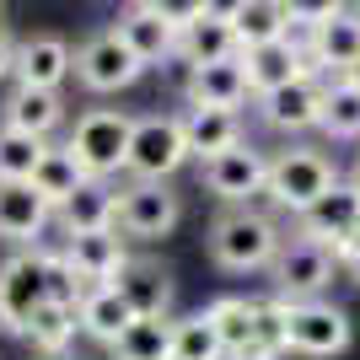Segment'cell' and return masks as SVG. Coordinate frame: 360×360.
<instances>
[{
	"label": "cell",
	"mask_w": 360,
	"mask_h": 360,
	"mask_svg": "<svg viewBox=\"0 0 360 360\" xmlns=\"http://www.w3.org/2000/svg\"><path fill=\"white\" fill-rule=\"evenodd\" d=\"M280 226L269 221L264 210L253 205H226L210 226V258L231 274H253V269H269L274 253H280Z\"/></svg>",
	"instance_id": "6da1fadb"
},
{
	"label": "cell",
	"mask_w": 360,
	"mask_h": 360,
	"mask_svg": "<svg viewBox=\"0 0 360 360\" xmlns=\"http://www.w3.org/2000/svg\"><path fill=\"white\" fill-rule=\"evenodd\" d=\"M129 135H135V113H119V108H86V113L70 124L65 150L86 167L91 178H113V172L129 167Z\"/></svg>",
	"instance_id": "7a4b0ae2"
},
{
	"label": "cell",
	"mask_w": 360,
	"mask_h": 360,
	"mask_svg": "<svg viewBox=\"0 0 360 360\" xmlns=\"http://www.w3.org/2000/svg\"><path fill=\"white\" fill-rule=\"evenodd\" d=\"M333 183H339V167L317 146H290V150H280V156H269V188H264V194H269L280 210L307 215Z\"/></svg>",
	"instance_id": "3957f363"
},
{
	"label": "cell",
	"mask_w": 360,
	"mask_h": 360,
	"mask_svg": "<svg viewBox=\"0 0 360 360\" xmlns=\"http://www.w3.org/2000/svg\"><path fill=\"white\" fill-rule=\"evenodd\" d=\"M188 162V140H183V113H140L135 135H129V178L135 183H167Z\"/></svg>",
	"instance_id": "277c9868"
},
{
	"label": "cell",
	"mask_w": 360,
	"mask_h": 360,
	"mask_svg": "<svg viewBox=\"0 0 360 360\" xmlns=\"http://www.w3.org/2000/svg\"><path fill=\"white\" fill-rule=\"evenodd\" d=\"M274 296L280 301H317L328 290L333 269H339V258H333L328 242L307 237V231H290L280 242V253H274Z\"/></svg>",
	"instance_id": "5b68a950"
},
{
	"label": "cell",
	"mask_w": 360,
	"mask_h": 360,
	"mask_svg": "<svg viewBox=\"0 0 360 360\" xmlns=\"http://www.w3.org/2000/svg\"><path fill=\"white\" fill-rule=\"evenodd\" d=\"M349 339H355V323H349L345 307L333 301H285V345L290 355H307V360H333L345 355Z\"/></svg>",
	"instance_id": "8992f818"
},
{
	"label": "cell",
	"mask_w": 360,
	"mask_h": 360,
	"mask_svg": "<svg viewBox=\"0 0 360 360\" xmlns=\"http://www.w3.org/2000/svg\"><path fill=\"white\" fill-rule=\"evenodd\" d=\"M140 75H146V60L124 44L119 27L91 32L86 44L75 49V81L86 91H124V86H135Z\"/></svg>",
	"instance_id": "52a82bcc"
},
{
	"label": "cell",
	"mask_w": 360,
	"mask_h": 360,
	"mask_svg": "<svg viewBox=\"0 0 360 360\" xmlns=\"http://www.w3.org/2000/svg\"><path fill=\"white\" fill-rule=\"evenodd\" d=\"M49 301V269H44V253L38 248H22L0 264V328L6 333H27L32 312Z\"/></svg>",
	"instance_id": "ba28073f"
},
{
	"label": "cell",
	"mask_w": 360,
	"mask_h": 360,
	"mask_svg": "<svg viewBox=\"0 0 360 360\" xmlns=\"http://www.w3.org/2000/svg\"><path fill=\"white\" fill-rule=\"evenodd\" d=\"M296 231H307V237H317V242H328L333 248V258L339 264H349V258L360 253V183H333L328 194L317 199L307 215H296Z\"/></svg>",
	"instance_id": "9c48e42d"
},
{
	"label": "cell",
	"mask_w": 360,
	"mask_h": 360,
	"mask_svg": "<svg viewBox=\"0 0 360 360\" xmlns=\"http://www.w3.org/2000/svg\"><path fill=\"white\" fill-rule=\"evenodd\" d=\"M199 178H205V188H210L215 199H226V205H253V199L269 188V156L242 140V146L221 150L210 162H199Z\"/></svg>",
	"instance_id": "30bf717a"
},
{
	"label": "cell",
	"mask_w": 360,
	"mask_h": 360,
	"mask_svg": "<svg viewBox=\"0 0 360 360\" xmlns=\"http://www.w3.org/2000/svg\"><path fill=\"white\" fill-rule=\"evenodd\" d=\"M178 215H183V205H178V194L167 188V183H129L119 194V231L124 237H135V242H156V237H167L172 226H178Z\"/></svg>",
	"instance_id": "8fae6325"
},
{
	"label": "cell",
	"mask_w": 360,
	"mask_h": 360,
	"mask_svg": "<svg viewBox=\"0 0 360 360\" xmlns=\"http://www.w3.org/2000/svg\"><path fill=\"white\" fill-rule=\"evenodd\" d=\"M237 60H242V70H248V91H253V97H269V91L301 81V75H317L312 54H307L301 44H290V38L253 44V49H242Z\"/></svg>",
	"instance_id": "7c38bea8"
},
{
	"label": "cell",
	"mask_w": 360,
	"mask_h": 360,
	"mask_svg": "<svg viewBox=\"0 0 360 360\" xmlns=\"http://www.w3.org/2000/svg\"><path fill=\"white\" fill-rule=\"evenodd\" d=\"M16 86H44V91H60L65 81L75 75V49L54 32H32L16 44Z\"/></svg>",
	"instance_id": "4fadbf2b"
},
{
	"label": "cell",
	"mask_w": 360,
	"mask_h": 360,
	"mask_svg": "<svg viewBox=\"0 0 360 360\" xmlns=\"http://www.w3.org/2000/svg\"><path fill=\"white\" fill-rule=\"evenodd\" d=\"M258 119L269 124V129H280V135L317 129V119H323V81H317V75H301L290 86L258 97Z\"/></svg>",
	"instance_id": "5bb4252c"
},
{
	"label": "cell",
	"mask_w": 360,
	"mask_h": 360,
	"mask_svg": "<svg viewBox=\"0 0 360 360\" xmlns=\"http://www.w3.org/2000/svg\"><path fill=\"white\" fill-rule=\"evenodd\" d=\"M65 258L75 264V274H81L86 285H108V280H119V269L129 264L119 226H103V231H70Z\"/></svg>",
	"instance_id": "9a60e30c"
},
{
	"label": "cell",
	"mask_w": 360,
	"mask_h": 360,
	"mask_svg": "<svg viewBox=\"0 0 360 360\" xmlns=\"http://www.w3.org/2000/svg\"><path fill=\"white\" fill-rule=\"evenodd\" d=\"M312 38H307V54H312L317 70H328V75H345L349 65L360 60V6L355 11H333L328 22H317V27H307Z\"/></svg>",
	"instance_id": "2e32d148"
},
{
	"label": "cell",
	"mask_w": 360,
	"mask_h": 360,
	"mask_svg": "<svg viewBox=\"0 0 360 360\" xmlns=\"http://www.w3.org/2000/svg\"><path fill=\"white\" fill-rule=\"evenodd\" d=\"M119 32H124V44L146 60V70L150 65H167L172 54H178V38H183L178 22H167L162 11H150L146 0H135V6L119 16Z\"/></svg>",
	"instance_id": "e0dca14e"
},
{
	"label": "cell",
	"mask_w": 360,
	"mask_h": 360,
	"mask_svg": "<svg viewBox=\"0 0 360 360\" xmlns=\"http://www.w3.org/2000/svg\"><path fill=\"white\" fill-rule=\"evenodd\" d=\"M49 215H54V205H49L32 183H0V242L27 248L49 226Z\"/></svg>",
	"instance_id": "ac0fdd59"
},
{
	"label": "cell",
	"mask_w": 360,
	"mask_h": 360,
	"mask_svg": "<svg viewBox=\"0 0 360 360\" xmlns=\"http://www.w3.org/2000/svg\"><path fill=\"white\" fill-rule=\"evenodd\" d=\"M75 312H81V333L97 339V345H108V349L119 345L124 328L135 323V307L124 301V290L113 285V280H108V285H86V296H81Z\"/></svg>",
	"instance_id": "d6986e66"
},
{
	"label": "cell",
	"mask_w": 360,
	"mask_h": 360,
	"mask_svg": "<svg viewBox=\"0 0 360 360\" xmlns=\"http://www.w3.org/2000/svg\"><path fill=\"white\" fill-rule=\"evenodd\" d=\"M183 140H188V156L210 162L221 150L242 146V113L237 108H188L183 113Z\"/></svg>",
	"instance_id": "ffe728a7"
},
{
	"label": "cell",
	"mask_w": 360,
	"mask_h": 360,
	"mask_svg": "<svg viewBox=\"0 0 360 360\" xmlns=\"http://www.w3.org/2000/svg\"><path fill=\"white\" fill-rule=\"evenodd\" d=\"M188 108H242L253 91H248V70L242 60H215V65H194L188 75Z\"/></svg>",
	"instance_id": "44dd1931"
},
{
	"label": "cell",
	"mask_w": 360,
	"mask_h": 360,
	"mask_svg": "<svg viewBox=\"0 0 360 360\" xmlns=\"http://www.w3.org/2000/svg\"><path fill=\"white\" fill-rule=\"evenodd\" d=\"M0 124L49 140L65 124V103H60V91H44V86H11V97L0 103Z\"/></svg>",
	"instance_id": "7402d4cb"
},
{
	"label": "cell",
	"mask_w": 360,
	"mask_h": 360,
	"mask_svg": "<svg viewBox=\"0 0 360 360\" xmlns=\"http://www.w3.org/2000/svg\"><path fill=\"white\" fill-rule=\"evenodd\" d=\"M113 285L135 307V317H167V307H172V274L162 264H150V258H129Z\"/></svg>",
	"instance_id": "603a6c76"
},
{
	"label": "cell",
	"mask_w": 360,
	"mask_h": 360,
	"mask_svg": "<svg viewBox=\"0 0 360 360\" xmlns=\"http://www.w3.org/2000/svg\"><path fill=\"white\" fill-rule=\"evenodd\" d=\"M178 54H183L188 65H215V60H237L242 44H237V32H231V22H221V16H205V11H199L194 22H183Z\"/></svg>",
	"instance_id": "cb8c5ba5"
},
{
	"label": "cell",
	"mask_w": 360,
	"mask_h": 360,
	"mask_svg": "<svg viewBox=\"0 0 360 360\" xmlns=\"http://www.w3.org/2000/svg\"><path fill=\"white\" fill-rule=\"evenodd\" d=\"M86 183H91V172H86L81 162H75V156H70L65 146H49L44 167L32 172V188H38V194H44L49 205H54V210H65V205H70V199L81 194Z\"/></svg>",
	"instance_id": "d4e9b609"
},
{
	"label": "cell",
	"mask_w": 360,
	"mask_h": 360,
	"mask_svg": "<svg viewBox=\"0 0 360 360\" xmlns=\"http://www.w3.org/2000/svg\"><path fill=\"white\" fill-rule=\"evenodd\" d=\"M75 333H81V312L65 307V301H44V307L32 312V323H27L22 339H27L38 355H70Z\"/></svg>",
	"instance_id": "484cf974"
},
{
	"label": "cell",
	"mask_w": 360,
	"mask_h": 360,
	"mask_svg": "<svg viewBox=\"0 0 360 360\" xmlns=\"http://www.w3.org/2000/svg\"><path fill=\"white\" fill-rule=\"evenodd\" d=\"M65 231H103L119 221V188H108V178H91L81 194L60 210Z\"/></svg>",
	"instance_id": "4316f807"
},
{
	"label": "cell",
	"mask_w": 360,
	"mask_h": 360,
	"mask_svg": "<svg viewBox=\"0 0 360 360\" xmlns=\"http://www.w3.org/2000/svg\"><path fill=\"white\" fill-rule=\"evenodd\" d=\"M205 317H210L215 333H221L226 360L237 355V349H248L253 333H258V301H248V296H215L210 307H205Z\"/></svg>",
	"instance_id": "83f0119b"
},
{
	"label": "cell",
	"mask_w": 360,
	"mask_h": 360,
	"mask_svg": "<svg viewBox=\"0 0 360 360\" xmlns=\"http://www.w3.org/2000/svg\"><path fill=\"white\" fill-rule=\"evenodd\" d=\"M317 129H328L333 140H360V86H349L345 75L323 81V119Z\"/></svg>",
	"instance_id": "f1b7e54d"
},
{
	"label": "cell",
	"mask_w": 360,
	"mask_h": 360,
	"mask_svg": "<svg viewBox=\"0 0 360 360\" xmlns=\"http://www.w3.org/2000/svg\"><path fill=\"white\" fill-rule=\"evenodd\" d=\"M44 156H49V140L0 124V183H32V172L44 167Z\"/></svg>",
	"instance_id": "f546056e"
},
{
	"label": "cell",
	"mask_w": 360,
	"mask_h": 360,
	"mask_svg": "<svg viewBox=\"0 0 360 360\" xmlns=\"http://www.w3.org/2000/svg\"><path fill=\"white\" fill-rule=\"evenodd\" d=\"M231 32H237V44H242V49L274 44V38H290L285 0H248V6L237 11V22H231Z\"/></svg>",
	"instance_id": "4dcf8cb0"
},
{
	"label": "cell",
	"mask_w": 360,
	"mask_h": 360,
	"mask_svg": "<svg viewBox=\"0 0 360 360\" xmlns=\"http://www.w3.org/2000/svg\"><path fill=\"white\" fill-rule=\"evenodd\" d=\"M113 360H172V317H135L113 345Z\"/></svg>",
	"instance_id": "1f68e13d"
},
{
	"label": "cell",
	"mask_w": 360,
	"mask_h": 360,
	"mask_svg": "<svg viewBox=\"0 0 360 360\" xmlns=\"http://www.w3.org/2000/svg\"><path fill=\"white\" fill-rule=\"evenodd\" d=\"M172 360H226V345L205 312L172 323Z\"/></svg>",
	"instance_id": "d6a6232c"
},
{
	"label": "cell",
	"mask_w": 360,
	"mask_h": 360,
	"mask_svg": "<svg viewBox=\"0 0 360 360\" xmlns=\"http://www.w3.org/2000/svg\"><path fill=\"white\" fill-rule=\"evenodd\" d=\"M44 269H49V301H65V307H81V296H86V280L75 274V264L60 253H44Z\"/></svg>",
	"instance_id": "836d02e7"
},
{
	"label": "cell",
	"mask_w": 360,
	"mask_h": 360,
	"mask_svg": "<svg viewBox=\"0 0 360 360\" xmlns=\"http://www.w3.org/2000/svg\"><path fill=\"white\" fill-rule=\"evenodd\" d=\"M333 11H345V0H285L290 27H317V22H328Z\"/></svg>",
	"instance_id": "e575fe53"
},
{
	"label": "cell",
	"mask_w": 360,
	"mask_h": 360,
	"mask_svg": "<svg viewBox=\"0 0 360 360\" xmlns=\"http://www.w3.org/2000/svg\"><path fill=\"white\" fill-rule=\"evenodd\" d=\"M146 6H150V11H162L167 22H178V27H183V22H194V16L205 11V0H146Z\"/></svg>",
	"instance_id": "d590c367"
},
{
	"label": "cell",
	"mask_w": 360,
	"mask_h": 360,
	"mask_svg": "<svg viewBox=\"0 0 360 360\" xmlns=\"http://www.w3.org/2000/svg\"><path fill=\"white\" fill-rule=\"evenodd\" d=\"M248 0H205V16H221V22H237V11Z\"/></svg>",
	"instance_id": "8d00e7d4"
},
{
	"label": "cell",
	"mask_w": 360,
	"mask_h": 360,
	"mask_svg": "<svg viewBox=\"0 0 360 360\" xmlns=\"http://www.w3.org/2000/svg\"><path fill=\"white\" fill-rule=\"evenodd\" d=\"M16 70V38L6 27H0V81H6V75Z\"/></svg>",
	"instance_id": "74e56055"
},
{
	"label": "cell",
	"mask_w": 360,
	"mask_h": 360,
	"mask_svg": "<svg viewBox=\"0 0 360 360\" xmlns=\"http://www.w3.org/2000/svg\"><path fill=\"white\" fill-rule=\"evenodd\" d=\"M345 81H349V86H360V60H355V65L345 70Z\"/></svg>",
	"instance_id": "f35d334b"
},
{
	"label": "cell",
	"mask_w": 360,
	"mask_h": 360,
	"mask_svg": "<svg viewBox=\"0 0 360 360\" xmlns=\"http://www.w3.org/2000/svg\"><path fill=\"white\" fill-rule=\"evenodd\" d=\"M345 269H349V274H355V280H360V253H355V258H349V264H345Z\"/></svg>",
	"instance_id": "ab89813d"
},
{
	"label": "cell",
	"mask_w": 360,
	"mask_h": 360,
	"mask_svg": "<svg viewBox=\"0 0 360 360\" xmlns=\"http://www.w3.org/2000/svg\"><path fill=\"white\" fill-rule=\"evenodd\" d=\"M38 360H75V355H38Z\"/></svg>",
	"instance_id": "60d3db41"
}]
</instances>
